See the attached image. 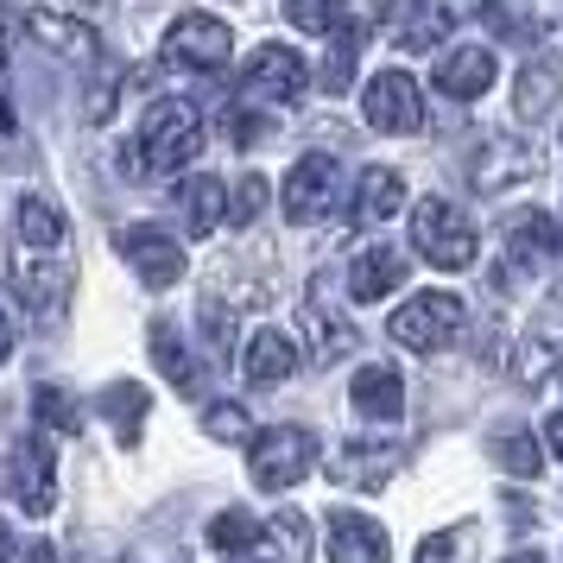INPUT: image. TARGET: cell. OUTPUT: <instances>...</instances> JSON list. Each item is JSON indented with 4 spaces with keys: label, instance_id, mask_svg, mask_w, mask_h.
Wrapping results in <instances>:
<instances>
[{
    "label": "cell",
    "instance_id": "1",
    "mask_svg": "<svg viewBox=\"0 0 563 563\" xmlns=\"http://www.w3.org/2000/svg\"><path fill=\"white\" fill-rule=\"evenodd\" d=\"M203 146V114L197 102H184V96H165V102L146 108V121H140V140H133L128 153V172L140 178H165V172H184L190 158Z\"/></svg>",
    "mask_w": 563,
    "mask_h": 563
},
{
    "label": "cell",
    "instance_id": "2",
    "mask_svg": "<svg viewBox=\"0 0 563 563\" xmlns=\"http://www.w3.org/2000/svg\"><path fill=\"white\" fill-rule=\"evenodd\" d=\"M411 247L443 273H462V266H475V222L450 197H424L411 209Z\"/></svg>",
    "mask_w": 563,
    "mask_h": 563
},
{
    "label": "cell",
    "instance_id": "3",
    "mask_svg": "<svg viewBox=\"0 0 563 563\" xmlns=\"http://www.w3.org/2000/svg\"><path fill=\"white\" fill-rule=\"evenodd\" d=\"M462 330V298L456 291H418L411 305L393 310V323H386V335L393 342H406L411 355H437V349H450Z\"/></svg>",
    "mask_w": 563,
    "mask_h": 563
},
{
    "label": "cell",
    "instance_id": "4",
    "mask_svg": "<svg viewBox=\"0 0 563 563\" xmlns=\"http://www.w3.org/2000/svg\"><path fill=\"white\" fill-rule=\"evenodd\" d=\"M310 462H317V437L305 424H273V431L254 437V482L266 494H285V487H298L310 475Z\"/></svg>",
    "mask_w": 563,
    "mask_h": 563
},
{
    "label": "cell",
    "instance_id": "5",
    "mask_svg": "<svg viewBox=\"0 0 563 563\" xmlns=\"http://www.w3.org/2000/svg\"><path fill=\"white\" fill-rule=\"evenodd\" d=\"M229 52H234V32L222 20H209V13H178L172 32H165V57L178 70H197V77L229 70Z\"/></svg>",
    "mask_w": 563,
    "mask_h": 563
},
{
    "label": "cell",
    "instance_id": "6",
    "mask_svg": "<svg viewBox=\"0 0 563 563\" xmlns=\"http://www.w3.org/2000/svg\"><path fill=\"white\" fill-rule=\"evenodd\" d=\"M380 32L406 52H431L456 32V13L450 0H380Z\"/></svg>",
    "mask_w": 563,
    "mask_h": 563
},
{
    "label": "cell",
    "instance_id": "7",
    "mask_svg": "<svg viewBox=\"0 0 563 563\" xmlns=\"http://www.w3.org/2000/svg\"><path fill=\"white\" fill-rule=\"evenodd\" d=\"M361 114H367V128H380V133H418L424 128V96H418V82L406 70H380L361 89Z\"/></svg>",
    "mask_w": 563,
    "mask_h": 563
},
{
    "label": "cell",
    "instance_id": "8",
    "mask_svg": "<svg viewBox=\"0 0 563 563\" xmlns=\"http://www.w3.org/2000/svg\"><path fill=\"white\" fill-rule=\"evenodd\" d=\"M7 487H13V500L32 512V519H45L57 507V450L45 437H26L13 456H7Z\"/></svg>",
    "mask_w": 563,
    "mask_h": 563
},
{
    "label": "cell",
    "instance_id": "9",
    "mask_svg": "<svg viewBox=\"0 0 563 563\" xmlns=\"http://www.w3.org/2000/svg\"><path fill=\"white\" fill-rule=\"evenodd\" d=\"M305 82H310V70L291 45H260L247 57V70H241V96L247 102H298Z\"/></svg>",
    "mask_w": 563,
    "mask_h": 563
},
{
    "label": "cell",
    "instance_id": "10",
    "mask_svg": "<svg viewBox=\"0 0 563 563\" xmlns=\"http://www.w3.org/2000/svg\"><path fill=\"white\" fill-rule=\"evenodd\" d=\"M121 260H128L133 273H140V285H153V291L184 279V247L158 229V222H133V229H121Z\"/></svg>",
    "mask_w": 563,
    "mask_h": 563
},
{
    "label": "cell",
    "instance_id": "11",
    "mask_svg": "<svg viewBox=\"0 0 563 563\" xmlns=\"http://www.w3.org/2000/svg\"><path fill=\"white\" fill-rule=\"evenodd\" d=\"M335 203V158L330 153H310V158H298L291 165V178H285V190H279V209H285V222H317L323 209Z\"/></svg>",
    "mask_w": 563,
    "mask_h": 563
},
{
    "label": "cell",
    "instance_id": "12",
    "mask_svg": "<svg viewBox=\"0 0 563 563\" xmlns=\"http://www.w3.org/2000/svg\"><path fill=\"white\" fill-rule=\"evenodd\" d=\"M330 563H393L386 526L367 512H330Z\"/></svg>",
    "mask_w": 563,
    "mask_h": 563
},
{
    "label": "cell",
    "instance_id": "13",
    "mask_svg": "<svg viewBox=\"0 0 563 563\" xmlns=\"http://www.w3.org/2000/svg\"><path fill=\"white\" fill-rule=\"evenodd\" d=\"M437 89L450 102H475L494 89V52L487 45H456L450 57H437Z\"/></svg>",
    "mask_w": 563,
    "mask_h": 563
},
{
    "label": "cell",
    "instance_id": "14",
    "mask_svg": "<svg viewBox=\"0 0 563 563\" xmlns=\"http://www.w3.org/2000/svg\"><path fill=\"white\" fill-rule=\"evenodd\" d=\"M399 203H406V178L386 172V165H374V172H361V184H355L349 222H355V229H374V222H386V216H399Z\"/></svg>",
    "mask_w": 563,
    "mask_h": 563
},
{
    "label": "cell",
    "instance_id": "15",
    "mask_svg": "<svg viewBox=\"0 0 563 563\" xmlns=\"http://www.w3.org/2000/svg\"><path fill=\"white\" fill-rule=\"evenodd\" d=\"M349 406L355 418H374V424H393L399 411H406V386L393 367H361L355 374V393H349Z\"/></svg>",
    "mask_w": 563,
    "mask_h": 563
},
{
    "label": "cell",
    "instance_id": "16",
    "mask_svg": "<svg viewBox=\"0 0 563 563\" xmlns=\"http://www.w3.org/2000/svg\"><path fill=\"white\" fill-rule=\"evenodd\" d=\"M291 367H298V349H291L279 330L247 335V355H241V374H247V386H279V380H291Z\"/></svg>",
    "mask_w": 563,
    "mask_h": 563
},
{
    "label": "cell",
    "instance_id": "17",
    "mask_svg": "<svg viewBox=\"0 0 563 563\" xmlns=\"http://www.w3.org/2000/svg\"><path fill=\"white\" fill-rule=\"evenodd\" d=\"M399 279H406V254H399V247H361L355 273H349V291H355L361 305H374V298H386Z\"/></svg>",
    "mask_w": 563,
    "mask_h": 563
},
{
    "label": "cell",
    "instance_id": "18",
    "mask_svg": "<svg viewBox=\"0 0 563 563\" xmlns=\"http://www.w3.org/2000/svg\"><path fill=\"white\" fill-rule=\"evenodd\" d=\"M178 209H184V229L190 234H209L216 222H229V190H222V178L197 172V178H184Z\"/></svg>",
    "mask_w": 563,
    "mask_h": 563
},
{
    "label": "cell",
    "instance_id": "19",
    "mask_svg": "<svg viewBox=\"0 0 563 563\" xmlns=\"http://www.w3.org/2000/svg\"><path fill=\"white\" fill-rule=\"evenodd\" d=\"M538 178V153H526V146H507V140H494L482 153V165H475V190H507V184H526Z\"/></svg>",
    "mask_w": 563,
    "mask_h": 563
},
{
    "label": "cell",
    "instance_id": "20",
    "mask_svg": "<svg viewBox=\"0 0 563 563\" xmlns=\"http://www.w3.org/2000/svg\"><path fill=\"white\" fill-rule=\"evenodd\" d=\"M393 468H399V443H349L335 456V482L380 487V482H393Z\"/></svg>",
    "mask_w": 563,
    "mask_h": 563
},
{
    "label": "cell",
    "instance_id": "21",
    "mask_svg": "<svg viewBox=\"0 0 563 563\" xmlns=\"http://www.w3.org/2000/svg\"><path fill=\"white\" fill-rule=\"evenodd\" d=\"M102 411H108V424H114V437H121V450H133V443H140V424H146V411H153V399H146V386L140 380H114L102 393Z\"/></svg>",
    "mask_w": 563,
    "mask_h": 563
},
{
    "label": "cell",
    "instance_id": "22",
    "mask_svg": "<svg viewBox=\"0 0 563 563\" xmlns=\"http://www.w3.org/2000/svg\"><path fill=\"white\" fill-rule=\"evenodd\" d=\"M64 234H70L64 209L45 203V197H20V241H26V254H57Z\"/></svg>",
    "mask_w": 563,
    "mask_h": 563
},
{
    "label": "cell",
    "instance_id": "23",
    "mask_svg": "<svg viewBox=\"0 0 563 563\" xmlns=\"http://www.w3.org/2000/svg\"><path fill=\"white\" fill-rule=\"evenodd\" d=\"M558 89H563V70H551V64L519 70V82H512V114H519V121H544L551 102H558Z\"/></svg>",
    "mask_w": 563,
    "mask_h": 563
},
{
    "label": "cell",
    "instance_id": "24",
    "mask_svg": "<svg viewBox=\"0 0 563 563\" xmlns=\"http://www.w3.org/2000/svg\"><path fill=\"white\" fill-rule=\"evenodd\" d=\"M32 38H45L52 52L77 57V64H96V45H102L82 20H57V13H32Z\"/></svg>",
    "mask_w": 563,
    "mask_h": 563
},
{
    "label": "cell",
    "instance_id": "25",
    "mask_svg": "<svg viewBox=\"0 0 563 563\" xmlns=\"http://www.w3.org/2000/svg\"><path fill=\"white\" fill-rule=\"evenodd\" d=\"M153 361H158V374L178 386V393H203V367L190 361V349L178 342V330H165V323L153 330Z\"/></svg>",
    "mask_w": 563,
    "mask_h": 563
},
{
    "label": "cell",
    "instance_id": "26",
    "mask_svg": "<svg viewBox=\"0 0 563 563\" xmlns=\"http://www.w3.org/2000/svg\"><path fill=\"white\" fill-rule=\"evenodd\" d=\"M487 450H494V462H500V468H512L519 482H532L538 468H544V450H538L532 431H519V424H500V431L487 437Z\"/></svg>",
    "mask_w": 563,
    "mask_h": 563
},
{
    "label": "cell",
    "instance_id": "27",
    "mask_svg": "<svg viewBox=\"0 0 563 563\" xmlns=\"http://www.w3.org/2000/svg\"><path fill=\"white\" fill-rule=\"evenodd\" d=\"M361 13V0H285V20L298 32H335Z\"/></svg>",
    "mask_w": 563,
    "mask_h": 563
},
{
    "label": "cell",
    "instance_id": "28",
    "mask_svg": "<svg viewBox=\"0 0 563 563\" xmlns=\"http://www.w3.org/2000/svg\"><path fill=\"white\" fill-rule=\"evenodd\" d=\"M558 361H563V349H558L544 330H532L519 349H512V374H519L526 386H544L551 374H558Z\"/></svg>",
    "mask_w": 563,
    "mask_h": 563
},
{
    "label": "cell",
    "instance_id": "29",
    "mask_svg": "<svg viewBox=\"0 0 563 563\" xmlns=\"http://www.w3.org/2000/svg\"><path fill=\"white\" fill-rule=\"evenodd\" d=\"M507 247H519L526 260H544L551 247H558L551 216H538V209H519V216H507Z\"/></svg>",
    "mask_w": 563,
    "mask_h": 563
},
{
    "label": "cell",
    "instance_id": "30",
    "mask_svg": "<svg viewBox=\"0 0 563 563\" xmlns=\"http://www.w3.org/2000/svg\"><path fill=\"white\" fill-rule=\"evenodd\" d=\"M209 544L241 558V551H260V544H266V532H260L254 512H216V519H209Z\"/></svg>",
    "mask_w": 563,
    "mask_h": 563
},
{
    "label": "cell",
    "instance_id": "31",
    "mask_svg": "<svg viewBox=\"0 0 563 563\" xmlns=\"http://www.w3.org/2000/svg\"><path fill=\"white\" fill-rule=\"evenodd\" d=\"M482 13H487V26L500 32V38H538V13H532V0H482Z\"/></svg>",
    "mask_w": 563,
    "mask_h": 563
},
{
    "label": "cell",
    "instance_id": "32",
    "mask_svg": "<svg viewBox=\"0 0 563 563\" xmlns=\"http://www.w3.org/2000/svg\"><path fill=\"white\" fill-rule=\"evenodd\" d=\"M266 197H273V184L260 178V172H247V178L234 184V197H229V222H234V229H247L260 209H266Z\"/></svg>",
    "mask_w": 563,
    "mask_h": 563
},
{
    "label": "cell",
    "instance_id": "33",
    "mask_svg": "<svg viewBox=\"0 0 563 563\" xmlns=\"http://www.w3.org/2000/svg\"><path fill=\"white\" fill-rule=\"evenodd\" d=\"M32 399H38V424H45V431H64V437H77V406H70V393H57V386H38V393H32Z\"/></svg>",
    "mask_w": 563,
    "mask_h": 563
},
{
    "label": "cell",
    "instance_id": "34",
    "mask_svg": "<svg viewBox=\"0 0 563 563\" xmlns=\"http://www.w3.org/2000/svg\"><path fill=\"white\" fill-rule=\"evenodd\" d=\"M203 424H209V437H222V443H254V418H247V411H241V406H234V399H229V406H209L203 411Z\"/></svg>",
    "mask_w": 563,
    "mask_h": 563
},
{
    "label": "cell",
    "instance_id": "35",
    "mask_svg": "<svg viewBox=\"0 0 563 563\" xmlns=\"http://www.w3.org/2000/svg\"><path fill=\"white\" fill-rule=\"evenodd\" d=\"M305 330L317 335V361H323V367H330V361H342V349H349V330H335V323H330L317 305H305Z\"/></svg>",
    "mask_w": 563,
    "mask_h": 563
},
{
    "label": "cell",
    "instance_id": "36",
    "mask_svg": "<svg viewBox=\"0 0 563 563\" xmlns=\"http://www.w3.org/2000/svg\"><path fill=\"white\" fill-rule=\"evenodd\" d=\"M229 140H241V146H254V140H260V114H247V108H234V114H229Z\"/></svg>",
    "mask_w": 563,
    "mask_h": 563
},
{
    "label": "cell",
    "instance_id": "37",
    "mask_svg": "<svg viewBox=\"0 0 563 563\" xmlns=\"http://www.w3.org/2000/svg\"><path fill=\"white\" fill-rule=\"evenodd\" d=\"M544 443H551V456H563V411H551V424H544Z\"/></svg>",
    "mask_w": 563,
    "mask_h": 563
},
{
    "label": "cell",
    "instance_id": "38",
    "mask_svg": "<svg viewBox=\"0 0 563 563\" xmlns=\"http://www.w3.org/2000/svg\"><path fill=\"white\" fill-rule=\"evenodd\" d=\"M26 563H57V551L52 544H26Z\"/></svg>",
    "mask_w": 563,
    "mask_h": 563
},
{
    "label": "cell",
    "instance_id": "39",
    "mask_svg": "<svg viewBox=\"0 0 563 563\" xmlns=\"http://www.w3.org/2000/svg\"><path fill=\"white\" fill-rule=\"evenodd\" d=\"M13 355V330H7V317H0V361Z\"/></svg>",
    "mask_w": 563,
    "mask_h": 563
},
{
    "label": "cell",
    "instance_id": "40",
    "mask_svg": "<svg viewBox=\"0 0 563 563\" xmlns=\"http://www.w3.org/2000/svg\"><path fill=\"white\" fill-rule=\"evenodd\" d=\"M0 563H13V532L0 526Z\"/></svg>",
    "mask_w": 563,
    "mask_h": 563
}]
</instances>
